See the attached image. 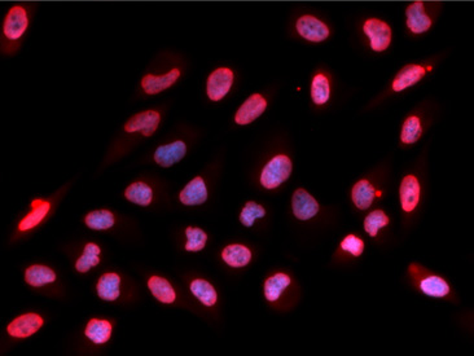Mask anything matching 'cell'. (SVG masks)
I'll list each match as a JSON object with an SVG mask.
<instances>
[{"label": "cell", "mask_w": 474, "mask_h": 356, "mask_svg": "<svg viewBox=\"0 0 474 356\" xmlns=\"http://www.w3.org/2000/svg\"><path fill=\"white\" fill-rule=\"evenodd\" d=\"M32 24V12L25 4H12L1 23L3 44H17L24 39Z\"/></svg>", "instance_id": "6da1fadb"}, {"label": "cell", "mask_w": 474, "mask_h": 356, "mask_svg": "<svg viewBox=\"0 0 474 356\" xmlns=\"http://www.w3.org/2000/svg\"><path fill=\"white\" fill-rule=\"evenodd\" d=\"M362 32L368 39L370 49L373 52H385L393 42V27L384 20L378 17L367 18L362 25Z\"/></svg>", "instance_id": "7a4b0ae2"}, {"label": "cell", "mask_w": 474, "mask_h": 356, "mask_svg": "<svg viewBox=\"0 0 474 356\" xmlns=\"http://www.w3.org/2000/svg\"><path fill=\"white\" fill-rule=\"evenodd\" d=\"M294 27L298 35L310 43H323L330 37V25L310 13L298 17Z\"/></svg>", "instance_id": "3957f363"}, {"label": "cell", "mask_w": 474, "mask_h": 356, "mask_svg": "<svg viewBox=\"0 0 474 356\" xmlns=\"http://www.w3.org/2000/svg\"><path fill=\"white\" fill-rule=\"evenodd\" d=\"M292 174V161L288 155L279 154L268 162L261 174V184L266 189H275L282 184Z\"/></svg>", "instance_id": "277c9868"}, {"label": "cell", "mask_w": 474, "mask_h": 356, "mask_svg": "<svg viewBox=\"0 0 474 356\" xmlns=\"http://www.w3.org/2000/svg\"><path fill=\"white\" fill-rule=\"evenodd\" d=\"M235 81V73L230 68H218L210 73L206 81V94L211 101H220L231 91Z\"/></svg>", "instance_id": "5b68a950"}, {"label": "cell", "mask_w": 474, "mask_h": 356, "mask_svg": "<svg viewBox=\"0 0 474 356\" xmlns=\"http://www.w3.org/2000/svg\"><path fill=\"white\" fill-rule=\"evenodd\" d=\"M432 16L428 13L424 1H412L406 8V26L413 35H423L433 26Z\"/></svg>", "instance_id": "8992f818"}, {"label": "cell", "mask_w": 474, "mask_h": 356, "mask_svg": "<svg viewBox=\"0 0 474 356\" xmlns=\"http://www.w3.org/2000/svg\"><path fill=\"white\" fill-rule=\"evenodd\" d=\"M161 122V115L156 110H144L140 113L135 114L126 122L123 129L127 134H135L140 132L144 136H152L158 129Z\"/></svg>", "instance_id": "52a82bcc"}, {"label": "cell", "mask_w": 474, "mask_h": 356, "mask_svg": "<svg viewBox=\"0 0 474 356\" xmlns=\"http://www.w3.org/2000/svg\"><path fill=\"white\" fill-rule=\"evenodd\" d=\"M267 100L261 94L250 95L235 114V122L240 126H247L258 120L267 109Z\"/></svg>", "instance_id": "ba28073f"}, {"label": "cell", "mask_w": 474, "mask_h": 356, "mask_svg": "<svg viewBox=\"0 0 474 356\" xmlns=\"http://www.w3.org/2000/svg\"><path fill=\"white\" fill-rule=\"evenodd\" d=\"M182 72L180 69L174 68L169 70L168 73L163 74H145L142 78V89L146 95H158L163 92L165 89H170L177 83V80L180 78Z\"/></svg>", "instance_id": "9c48e42d"}, {"label": "cell", "mask_w": 474, "mask_h": 356, "mask_svg": "<svg viewBox=\"0 0 474 356\" xmlns=\"http://www.w3.org/2000/svg\"><path fill=\"white\" fill-rule=\"evenodd\" d=\"M426 75V68L423 65L408 64L403 66L398 74L394 77L392 89L394 92H402L418 84Z\"/></svg>", "instance_id": "30bf717a"}, {"label": "cell", "mask_w": 474, "mask_h": 356, "mask_svg": "<svg viewBox=\"0 0 474 356\" xmlns=\"http://www.w3.org/2000/svg\"><path fill=\"white\" fill-rule=\"evenodd\" d=\"M43 325V319L37 314H25L9 324L7 331L15 338H26L38 332Z\"/></svg>", "instance_id": "8fae6325"}, {"label": "cell", "mask_w": 474, "mask_h": 356, "mask_svg": "<svg viewBox=\"0 0 474 356\" xmlns=\"http://www.w3.org/2000/svg\"><path fill=\"white\" fill-rule=\"evenodd\" d=\"M293 212L299 220H308L319 212V203L305 189H297L292 200Z\"/></svg>", "instance_id": "7c38bea8"}, {"label": "cell", "mask_w": 474, "mask_h": 356, "mask_svg": "<svg viewBox=\"0 0 474 356\" xmlns=\"http://www.w3.org/2000/svg\"><path fill=\"white\" fill-rule=\"evenodd\" d=\"M187 153L185 141L177 140L166 146H158L154 152V161L162 167H170L180 161Z\"/></svg>", "instance_id": "4fadbf2b"}, {"label": "cell", "mask_w": 474, "mask_h": 356, "mask_svg": "<svg viewBox=\"0 0 474 356\" xmlns=\"http://www.w3.org/2000/svg\"><path fill=\"white\" fill-rule=\"evenodd\" d=\"M399 193L403 210L407 212L415 210L420 200V184L418 178L413 175H408L403 179Z\"/></svg>", "instance_id": "5bb4252c"}, {"label": "cell", "mask_w": 474, "mask_h": 356, "mask_svg": "<svg viewBox=\"0 0 474 356\" xmlns=\"http://www.w3.org/2000/svg\"><path fill=\"white\" fill-rule=\"evenodd\" d=\"M180 201L188 206L201 205L208 200V188L204 182V179H193L191 183L185 186V189L180 192Z\"/></svg>", "instance_id": "9a60e30c"}, {"label": "cell", "mask_w": 474, "mask_h": 356, "mask_svg": "<svg viewBox=\"0 0 474 356\" xmlns=\"http://www.w3.org/2000/svg\"><path fill=\"white\" fill-rule=\"evenodd\" d=\"M148 288L152 291L154 298H157L162 303L170 305L177 300V293L174 291V288L171 286V284L168 280L162 277L152 276L148 281Z\"/></svg>", "instance_id": "2e32d148"}, {"label": "cell", "mask_w": 474, "mask_h": 356, "mask_svg": "<svg viewBox=\"0 0 474 356\" xmlns=\"http://www.w3.org/2000/svg\"><path fill=\"white\" fill-rule=\"evenodd\" d=\"M376 194L378 192L375 191V188L372 186L368 180H361L354 186L351 198L358 209L366 210L373 203Z\"/></svg>", "instance_id": "e0dca14e"}, {"label": "cell", "mask_w": 474, "mask_h": 356, "mask_svg": "<svg viewBox=\"0 0 474 356\" xmlns=\"http://www.w3.org/2000/svg\"><path fill=\"white\" fill-rule=\"evenodd\" d=\"M121 279L117 274H105L97 283V294L101 300L112 302L120 297Z\"/></svg>", "instance_id": "ac0fdd59"}, {"label": "cell", "mask_w": 474, "mask_h": 356, "mask_svg": "<svg viewBox=\"0 0 474 356\" xmlns=\"http://www.w3.org/2000/svg\"><path fill=\"white\" fill-rule=\"evenodd\" d=\"M222 258L231 267H245L251 259V253L244 245H230L222 251Z\"/></svg>", "instance_id": "d6986e66"}, {"label": "cell", "mask_w": 474, "mask_h": 356, "mask_svg": "<svg viewBox=\"0 0 474 356\" xmlns=\"http://www.w3.org/2000/svg\"><path fill=\"white\" fill-rule=\"evenodd\" d=\"M311 98L316 106H324L330 101V81L327 74L318 73L313 75L311 82Z\"/></svg>", "instance_id": "ffe728a7"}, {"label": "cell", "mask_w": 474, "mask_h": 356, "mask_svg": "<svg viewBox=\"0 0 474 356\" xmlns=\"http://www.w3.org/2000/svg\"><path fill=\"white\" fill-rule=\"evenodd\" d=\"M420 289L426 295L434 298H443L450 293L449 284L439 276L430 275L423 277L420 281Z\"/></svg>", "instance_id": "44dd1931"}, {"label": "cell", "mask_w": 474, "mask_h": 356, "mask_svg": "<svg viewBox=\"0 0 474 356\" xmlns=\"http://www.w3.org/2000/svg\"><path fill=\"white\" fill-rule=\"evenodd\" d=\"M32 208L34 210L27 214L18 224V229L20 231H29L34 227L38 226L43 219L46 218V215L49 214L51 205L47 201H42V200H35L32 203Z\"/></svg>", "instance_id": "7402d4cb"}, {"label": "cell", "mask_w": 474, "mask_h": 356, "mask_svg": "<svg viewBox=\"0 0 474 356\" xmlns=\"http://www.w3.org/2000/svg\"><path fill=\"white\" fill-rule=\"evenodd\" d=\"M86 336L87 338L95 342L97 345H103L111 338L112 336V324L106 320H97L92 319L86 326Z\"/></svg>", "instance_id": "603a6c76"}, {"label": "cell", "mask_w": 474, "mask_h": 356, "mask_svg": "<svg viewBox=\"0 0 474 356\" xmlns=\"http://www.w3.org/2000/svg\"><path fill=\"white\" fill-rule=\"evenodd\" d=\"M290 285V277L285 274H276L267 279L265 283V295L268 302H276L284 291Z\"/></svg>", "instance_id": "cb8c5ba5"}, {"label": "cell", "mask_w": 474, "mask_h": 356, "mask_svg": "<svg viewBox=\"0 0 474 356\" xmlns=\"http://www.w3.org/2000/svg\"><path fill=\"white\" fill-rule=\"evenodd\" d=\"M191 291H192L193 295L200 300L202 305H205L206 307H211L217 303V291L214 289V286L208 283L206 280H200V279L193 280L191 283Z\"/></svg>", "instance_id": "d4e9b609"}, {"label": "cell", "mask_w": 474, "mask_h": 356, "mask_svg": "<svg viewBox=\"0 0 474 356\" xmlns=\"http://www.w3.org/2000/svg\"><path fill=\"white\" fill-rule=\"evenodd\" d=\"M25 280L29 285L39 288L43 285L54 283L56 280V274L51 268L44 266H32L26 269Z\"/></svg>", "instance_id": "484cf974"}, {"label": "cell", "mask_w": 474, "mask_h": 356, "mask_svg": "<svg viewBox=\"0 0 474 356\" xmlns=\"http://www.w3.org/2000/svg\"><path fill=\"white\" fill-rule=\"evenodd\" d=\"M423 135V125L418 115H410L406 121L403 122L402 131H401V141L403 144H415L418 139Z\"/></svg>", "instance_id": "4316f807"}, {"label": "cell", "mask_w": 474, "mask_h": 356, "mask_svg": "<svg viewBox=\"0 0 474 356\" xmlns=\"http://www.w3.org/2000/svg\"><path fill=\"white\" fill-rule=\"evenodd\" d=\"M125 197L131 203H137L140 206H148L152 203V188L144 183H134L126 189Z\"/></svg>", "instance_id": "83f0119b"}, {"label": "cell", "mask_w": 474, "mask_h": 356, "mask_svg": "<svg viewBox=\"0 0 474 356\" xmlns=\"http://www.w3.org/2000/svg\"><path fill=\"white\" fill-rule=\"evenodd\" d=\"M100 251H101L100 248L95 243H87L86 248H85L83 255L80 257V259L75 263L77 271L85 274V272H89L91 268L97 266L100 263V259H99Z\"/></svg>", "instance_id": "f1b7e54d"}, {"label": "cell", "mask_w": 474, "mask_h": 356, "mask_svg": "<svg viewBox=\"0 0 474 356\" xmlns=\"http://www.w3.org/2000/svg\"><path fill=\"white\" fill-rule=\"evenodd\" d=\"M114 223H116L114 215L108 210L92 211L86 217V224L91 229H97V231L109 229L114 226Z\"/></svg>", "instance_id": "f546056e"}, {"label": "cell", "mask_w": 474, "mask_h": 356, "mask_svg": "<svg viewBox=\"0 0 474 356\" xmlns=\"http://www.w3.org/2000/svg\"><path fill=\"white\" fill-rule=\"evenodd\" d=\"M185 236H187V243H185V250L200 251L205 248L206 241H208V235L200 229V228H187L185 229Z\"/></svg>", "instance_id": "4dcf8cb0"}, {"label": "cell", "mask_w": 474, "mask_h": 356, "mask_svg": "<svg viewBox=\"0 0 474 356\" xmlns=\"http://www.w3.org/2000/svg\"><path fill=\"white\" fill-rule=\"evenodd\" d=\"M387 224H389V218H387L385 212L381 210H375L372 211L364 220V229L367 231L368 235L376 237L378 231L387 226Z\"/></svg>", "instance_id": "1f68e13d"}, {"label": "cell", "mask_w": 474, "mask_h": 356, "mask_svg": "<svg viewBox=\"0 0 474 356\" xmlns=\"http://www.w3.org/2000/svg\"><path fill=\"white\" fill-rule=\"evenodd\" d=\"M266 215V210L258 203H250L245 205V208L242 209V214H240V220L242 224L245 227H253L254 222L257 219L263 218Z\"/></svg>", "instance_id": "d6a6232c"}, {"label": "cell", "mask_w": 474, "mask_h": 356, "mask_svg": "<svg viewBox=\"0 0 474 356\" xmlns=\"http://www.w3.org/2000/svg\"><path fill=\"white\" fill-rule=\"evenodd\" d=\"M341 249L346 253H349V254H351L354 257H359V255H362V253L364 251V243L356 236H346L344 241L341 243Z\"/></svg>", "instance_id": "836d02e7"}]
</instances>
